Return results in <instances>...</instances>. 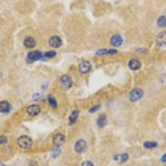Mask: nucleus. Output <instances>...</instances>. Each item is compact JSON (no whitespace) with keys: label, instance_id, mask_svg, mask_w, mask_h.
I'll return each instance as SVG.
<instances>
[{"label":"nucleus","instance_id":"27","mask_svg":"<svg viewBox=\"0 0 166 166\" xmlns=\"http://www.w3.org/2000/svg\"><path fill=\"white\" fill-rule=\"evenodd\" d=\"M0 166H6V165L3 164V163H0Z\"/></svg>","mask_w":166,"mask_h":166},{"label":"nucleus","instance_id":"13","mask_svg":"<svg viewBox=\"0 0 166 166\" xmlns=\"http://www.w3.org/2000/svg\"><path fill=\"white\" fill-rule=\"evenodd\" d=\"M24 46L27 48H33L36 46V41L31 37H27L26 39L24 40Z\"/></svg>","mask_w":166,"mask_h":166},{"label":"nucleus","instance_id":"10","mask_svg":"<svg viewBox=\"0 0 166 166\" xmlns=\"http://www.w3.org/2000/svg\"><path fill=\"white\" fill-rule=\"evenodd\" d=\"M122 43V38H121V36L119 35V34L113 35L111 37V38H110V44H111L113 47H119V46L121 45Z\"/></svg>","mask_w":166,"mask_h":166},{"label":"nucleus","instance_id":"9","mask_svg":"<svg viewBox=\"0 0 166 166\" xmlns=\"http://www.w3.org/2000/svg\"><path fill=\"white\" fill-rule=\"evenodd\" d=\"M53 142L56 146H60L65 142V136L62 134H56L53 136Z\"/></svg>","mask_w":166,"mask_h":166},{"label":"nucleus","instance_id":"1","mask_svg":"<svg viewBox=\"0 0 166 166\" xmlns=\"http://www.w3.org/2000/svg\"><path fill=\"white\" fill-rule=\"evenodd\" d=\"M60 86L62 90H68L72 86V79L70 76L68 75H64L62 76L60 79Z\"/></svg>","mask_w":166,"mask_h":166},{"label":"nucleus","instance_id":"8","mask_svg":"<svg viewBox=\"0 0 166 166\" xmlns=\"http://www.w3.org/2000/svg\"><path fill=\"white\" fill-rule=\"evenodd\" d=\"M28 115H30L32 116H35L37 115H38L41 111V107L38 105H32L27 107V110Z\"/></svg>","mask_w":166,"mask_h":166},{"label":"nucleus","instance_id":"25","mask_svg":"<svg viewBox=\"0 0 166 166\" xmlns=\"http://www.w3.org/2000/svg\"><path fill=\"white\" fill-rule=\"evenodd\" d=\"M28 166H38V163L36 161H31Z\"/></svg>","mask_w":166,"mask_h":166},{"label":"nucleus","instance_id":"20","mask_svg":"<svg viewBox=\"0 0 166 166\" xmlns=\"http://www.w3.org/2000/svg\"><path fill=\"white\" fill-rule=\"evenodd\" d=\"M158 25L161 27L165 26V16H161L160 18L158 19Z\"/></svg>","mask_w":166,"mask_h":166},{"label":"nucleus","instance_id":"5","mask_svg":"<svg viewBox=\"0 0 166 166\" xmlns=\"http://www.w3.org/2000/svg\"><path fill=\"white\" fill-rule=\"evenodd\" d=\"M27 58L32 61H38L43 58V54L39 51H32L27 54Z\"/></svg>","mask_w":166,"mask_h":166},{"label":"nucleus","instance_id":"3","mask_svg":"<svg viewBox=\"0 0 166 166\" xmlns=\"http://www.w3.org/2000/svg\"><path fill=\"white\" fill-rule=\"evenodd\" d=\"M143 95H144V92L140 88H136L130 92L129 98L131 101H136L140 100V98L143 96Z\"/></svg>","mask_w":166,"mask_h":166},{"label":"nucleus","instance_id":"6","mask_svg":"<svg viewBox=\"0 0 166 166\" xmlns=\"http://www.w3.org/2000/svg\"><path fill=\"white\" fill-rule=\"evenodd\" d=\"M87 142L83 140H78V141L75 144V150L79 154L85 152V150L87 149Z\"/></svg>","mask_w":166,"mask_h":166},{"label":"nucleus","instance_id":"17","mask_svg":"<svg viewBox=\"0 0 166 166\" xmlns=\"http://www.w3.org/2000/svg\"><path fill=\"white\" fill-rule=\"evenodd\" d=\"M79 110H74V111H72V113L71 114L70 117H69V124L70 125H72V124H74L76 122V121L77 120V117H78V115H79Z\"/></svg>","mask_w":166,"mask_h":166},{"label":"nucleus","instance_id":"18","mask_svg":"<svg viewBox=\"0 0 166 166\" xmlns=\"http://www.w3.org/2000/svg\"><path fill=\"white\" fill-rule=\"evenodd\" d=\"M157 143L154 142V141H145L144 143V148L146 149H153L157 147Z\"/></svg>","mask_w":166,"mask_h":166},{"label":"nucleus","instance_id":"15","mask_svg":"<svg viewBox=\"0 0 166 166\" xmlns=\"http://www.w3.org/2000/svg\"><path fill=\"white\" fill-rule=\"evenodd\" d=\"M97 126L99 127H104L106 125V115H105V114H102L101 115L98 119H97Z\"/></svg>","mask_w":166,"mask_h":166},{"label":"nucleus","instance_id":"12","mask_svg":"<svg viewBox=\"0 0 166 166\" xmlns=\"http://www.w3.org/2000/svg\"><path fill=\"white\" fill-rule=\"evenodd\" d=\"M10 110V104L9 101H3L0 102V112L8 113Z\"/></svg>","mask_w":166,"mask_h":166},{"label":"nucleus","instance_id":"24","mask_svg":"<svg viewBox=\"0 0 166 166\" xmlns=\"http://www.w3.org/2000/svg\"><path fill=\"white\" fill-rule=\"evenodd\" d=\"M82 166H94L91 161H85L82 163Z\"/></svg>","mask_w":166,"mask_h":166},{"label":"nucleus","instance_id":"4","mask_svg":"<svg viewBox=\"0 0 166 166\" xmlns=\"http://www.w3.org/2000/svg\"><path fill=\"white\" fill-rule=\"evenodd\" d=\"M92 69V64L90 61H82L80 65H79L78 70L79 71L82 73V74H86V73H88Z\"/></svg>","mask_w":166,"mask_h":166},{"label":"nucleus","instance_id":"16","mask_svg":"<svg viewBox=\"0 0 166 166\" xmlns=\"http://www.w3.org/2000/svg\"><path fill=\"white\" fill-rule=\"evenodd\" d=\"M117 53V50L115 49H101L96 53V55H103V54H114Z\"/></svg>","mask_w":166,"mask_h":166},{"label":"nucleus","instance_id":"7","mask_svg":"<svg viewBox=\"0 0 166 166\" xmlns=\"http://www.w3.org/2000/svg\"><path fill=\"white\" fill-rule=\"evenodd\" d=\"M61 39L58 36H53L49 39V45L53 48H58L61 46Z\"/></svg>","mask_w":166,"mask_h":166},{"label":"nucleus","instance_id":"11","mask_svg":"<svg viewBox=\"0 0 166 166\" xmlns=\"http://www.w3.org/2000/svg\"><path fill=\"white\" fill-rule=\"evenodd\" d=\"M140 66H141V62L138 59H131V61H129V67L131 70H138L140 69Z\"/></svg>","mask_w":166,"mask_h":166},{"label":"nucleus","instance_id":"22","mask_svg":"<svg viewBox=\"0 0 166 166\" xmlns=\"http://www.w3.org/2000/svg\"><path fill=\"white\" fill-rule=\"evenodd\" d=\"M100 107H101V105H95L94 107H92V108H91V109L89 110V112H90V113H93V112H95V111H96V110L99 109Z\"/></svg>","mask_w":166,"mask_h":166},{"label":"nucleus","instance_id":"23","mask_svg":"<svg viewBox=\"0 0 166 166\" xmlns=\"http://www.w3.org/2000/svg\"><path fill=\"white\" fill-rule=\"evenodd\" d=\"M7 141H8V139H7L6 136H0V144H5V143H7Z\"/></svg>","mask_w":166,"mask_h":166},{"label":"nucleus","instance_id":"2","mask_svg":"<svg viewBox=\"0 0 166 166\" xmlns=\"http://www.w3.org/2000/svg\"><path fill=\"white\" fill-rule=\"evenodd\" d=\"M32 140H31L28 136H20L18 140V146L21 149H23L30 148L31 146H32Z\"/></svg>","mask_w":166,"mask_h":166},{"label":"nucleus","instance_id":"19","mask_svg":"<svg viewBox=\"0 0 166 166\" xmlns=\"http://www.w3.org/2000/svg\"><path fill=\"white\" fill-rule=\"evenodd\" d=\"M48 101H49V103H50V105L53 106V108H56L57 105V102L56 101V99L53 97L52 96H48Z\"/></svg>","mask_w":166,"mask_h":166},{"label":"nucleus","instance_id":"14","mask_svg":"<svg viewBox=\"0 0 166 166\" xmlns=\"http://www.w3.org/2000/svg\"><path fill=\"white\" fill-rule=\"evenodd\" d=\"M128 159H129L128 154H117L114 157V160L119 163H124V162L127 161Z\"/></svg>","mask_w":166,"mask_h":166},{"label":"nucleus","instance_id":"26","mask_svg":"<svg viewBox=\"0 0 166 166\" xmlns=\"http://www.w3.org/2000/svg\"><path fill=\"white\" fill-rule=\"evenodd\" d=\"M162 161L164 162V164L165 163V154L163 155V157H162Z\"/></svg>","mask_w":166,"mask_h":166},{"label":"nucleus","instance_id":"21","mask_svg":"<svg viewBox=\"0 0 166 166\" xmlns=\"http://www.w3.org/2000/svg\"><path fill=\"white\" fill-rule=\"evenodd\" d=\"M57 55V53L56 52H54V51H50V52H48V53H45V57H48V58H53L55 56Z\"/></svg>","mask_w":166,"mask_h":166}]
</instances>
